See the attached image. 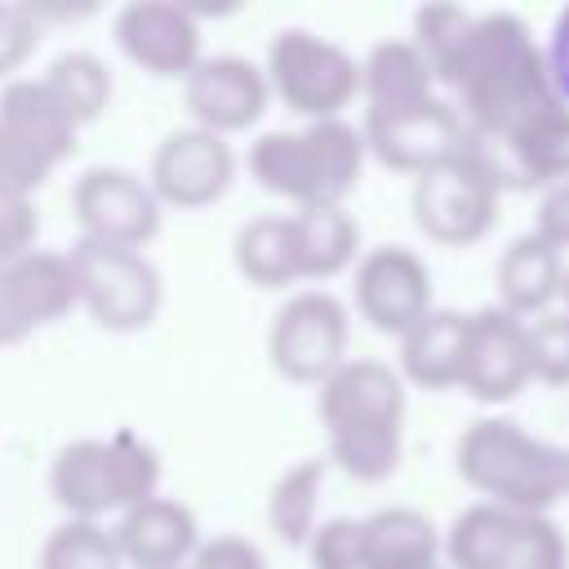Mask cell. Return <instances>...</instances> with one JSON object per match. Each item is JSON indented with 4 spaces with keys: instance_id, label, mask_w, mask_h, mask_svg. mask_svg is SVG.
Returning a JSON list of instances; mask_svg holds the SVG:
<instances>
[{
    "instance_id": "cell-1",
    "label": "cell",
    "mask_w": 569,
    "mask_h": 569,
    "mask_svg": "<svg viewBox=\"0 0 569 569\" xmlns=\"http://www.w3.org/2000/svg\"><path fill=\"white\" fill-rule=\"evenodd\" d=\"M467 124V133H498L529 111L547 107L551 80L542 62V40L516 13H476L453 67L440 80Z\"/></svg>"
},
{
    "instance_id": "cell-2",
    "label": "cell",
    "mask_w": 569,
    "mask_h": 569,
    "mask_svg": "<svg viewBox=\"0 0 569 569\" xmlns=\"http://www.w3.org/2000/svg\"><path fill=\"white\" fill-rule=\"evenodd\" d=\"M405 378L387 360H342L316 396L320 427L329 436V462L360 485H382L405 458Z\"/></svg>"
},
{
    "instance_id": "cell-3",
    "label": "cell",
    "mask_w": 569,
    "mask_h": 569,
    "mask_svg": "<svg viewBox=\"0 0 569 569\" xmlns=\"http://www.w3.org/2000/svg\"><path fill=\"white\" fill-rule=\"evenodd\" d=\"M458 476L467 489L480 493V502L551 516V507L565 498V458L560 445L533 436L516 418H476L458 445H453Z\"/></svg>"
},
{
    "instance_id": "cell-4",
    "label": "cell",
    "mask_w": 569,
    "mask_h": 569,
    "mask_svg": "<svg viewBox=\"0 0 569 569\" xmlns=\"http://www.w3.org/2000/svg\"><path fill=\"white\" fill-rule=\"evenodd\" d=\"M365 138L351 120H311L302 129H267L249 142V178L307 204H347V196L360 187L365 173Z\"/></svg>"
},
{
    "instance_id": "cell-5",
    "label": "cell",
    "mask_w": 569,
    "mask_h": 569,
    "mask_svg": "<svg viewBox=\"0 0 569 569\" xmlns=\"http://www.w3.org/2000/svg\"><path fill=\"white\" fill-rule=\"evenodd\" d=\"M160 489V453L138 431L120 427L111 436H80L53 453L49 493L67 520H98L129 511Z\"/></svg>"
},
{
    "instance_id": "cell-6",
    "label": "cell",
    "mask_w": 569,
    "mask_h": 569,
    "mask_svg": "<svg viewBox=\"0 0 569 569\" xmlns=\"http://www.w3.org/2000/svg\"><path fill=\"white\" fill-rule=\"evenodd\" d=\"M267 84L271 93L311 120H338L342 107L356 102L360 93V62L356 53H347L338 40L316 36L307 27H280L267 44Z\"/></svg>"
},
{
    "instance_id": "cell-7",
    "label": "cell",
    "mask_w": 569,
    "mask_h": 569,
    "mask_svg": "<svg viewBox=\"0 0 569 569\" xmlns=\"http://www.w3.org/2000/svg\"><path fill=\"white\" fill-rule=\"evenodd\" d=\"M449 569H569V542L551 516L471 502L445 533Z\"/></svg>"
},
{
    "instance_id": "cell-8",
    "label": "cell",
    "mask_w": 569,
    "mask_h": 569,
    "mask_svg": "<svg viewBox=\"0 0 569 569\" xmlns=\"http://www.w3.org/2000/svg\"><path fill=\"white\" fill-rule=\"evenodd\" d=\"M67 258L76 276V302L107 333H138L160 316L164 280H160V267L142 249L102 244V240L80 236Z\"/></svg>"
},
{
    "instance_id": "cell-9",
    "label": "cell",
    "mask_w": 569,
    "mask_h": 569,
    "mask_svg": "<svg viewBox=\"0 0 569 569\" xmlns=\"http://www.w3.org/2000/svg\"><path fill=\"white\" fill-rule=\"evenodd\" d=\"M351 338V311L329 289H298L289 293L267 329V356L271 369L289 382H325L347 360Z\"/></svg>"
},
{
    "instance_id": "cell-10",
    "label": "cell",
    "mask_w": 569,
    "mask_h": 569,
    "mask_svg": "<svg viewBox=\"0 0 569 569\" xmlns=\"http://www.w3.org/2000/svg\"><path fill=\"white\" fill-rule=\"evenodd\" d=\"M498 200H502V191L485 178V169L467 156V147H462V156L418 173L413 191H409L418 231L445 249H467V244L485 240L498 222Z\"/></svg>"
},
{
    "instance_id": "cell-11",
    "label": "cell",
    "mask_w": 569,
    "mask_h": 569,
    "mask_svg": "<svg viewBox=\"0 0 569 569\" xmlns=\"http://www.w3.org/2000/svg\"><path fill=\"white\" fill-rule=\"evenodd\" d=\"M360 138L378 164L418 178V173L462 156L467 124H462L458 107L436 93L427 102H409V107H391V111H365Z\"/></svg>"
},
{
    "instance_id": "cell-12",
    "label": "cell",
    "mask_w": 569,
    "mask_h": 569,
    "mask_svg": "<svg viewBox=\"0 0 569 569\" xmlns=\"http://www.w3.org/2000/svg\"><path fill=\"white\" fill-rule=\"evenodd\" d=\"M71 213L84 240L142 249L160 231V200L151 182L124 164H89L71 187Z\"/></svg>"
},
{
    "instance_id": "cell-13",
    "label": "cell",
    "mask_w": 569,
    "mask_h": 569,
    "mask_svg": "<svg viewBox=\"0 0 569 569\" xmlns=\"http://www.w3.org/2000/svg\"><path fill=\"white\" fill-rule=\"evenodd\" d=\"M351 302L369 329L405 338L427 311H436L431 271L409 244H373L356 262Z\"/></svg>"
},
{
    "instance_id": "cell-14",
    "label": "cell",
    "mask_w": 569,
    "mask_h": 569,
    "mask_svg": "<svg viewBox=\"0 0 569 569\" xmlns=\"http://www.w3.org/2000/svg\"><path fill=\"white\" fill-rule=\"evenodd\" d=\"M147 182L156 191L160 204L173 209H204L213 200H222L236 182V151L227 138L187 124L160 138V147L151 151V169Z\"/></svg>"
},
{
    "instance_id": "cell-15",
    "label": "cell",
    "mask_w": 569,
    "mask_h": 569,
    "mask_svg": "<svg viewBox=\"0 0 569 569\" xmlns=\"http://www.w3.org/2000/svg\"><path fill=\"white\" fill-rule=\"evenodd\" d=\"M120 53L156 80H187L200 67V18L178 0H133L116 13Z\"/></svg>"
},
{
    "instance_id": "cell-16",
    "label": "cell",
    "mask_w": 569,
    "mask_h": 569,
    "mask_svg": "<svg viewBox=\"0 0 569 569\" xmlns=\"http://www.w3.org/2000/svg\"><path fill=\"white\" fill-rule=\"evenodd\" d=\"M76 302L71 258L58 249H31L0 267V347L27 342L36 329L62 320Z\"/></svg>"
},
{
    "instance_id": "cell-17",
    "label": "cell",
    "mask_w": 569,
    "mask_h": 569,
    "mask_svg": "<svg viewBox=\"0 0 569 569\" xmlns=\"http://www.w3.org/2000/svg\"><path fill=\"white\" fill-rule=\"evenodd\" d=\"M533 382L529 369V333L525 320L502 307H480L467 320V356H462V391L480 405H507Z\"/></svg>"
},
{
    "instance_id": "cell-18",
    "label": "cell",
    "mask_w": 569,
    "mask_h": 569,
    "mask_svg": "<svg viewBox=\"0 0 569 569\" xmlns=\"http://www.w3.org/2000/svg\"><path fill=\"white\" fill-rule=\"evenodd\" d=\"M182 102L200 129L227 138L262 120L271 102V84L258 62L240 53H213V58H200V67L182 80Z\"/></svg>"
},
{
    "instance_id": "cell-19",
    "label": "cell",
    "mask_w": 569,
    "mask_h": 569,
    "mask_svg": "<svg viewBox=\"0 0 569 569\" xmlns=\"http://www.w3.org/2000/svg\"><path fill=\"white\" fill-rule=\"evenodd\" d=\"M116 547L133 569H187L200 547L196 511L182 498H147L116 520Z\"/></svg>"
},
{
    "instance_id": "cell-20",
    "label": "cell",
    "mask_w": 569,
    "mask_h": 569,
    "mask_svg": "<svg viewBox=\"0 0 569 569\" xmlns=\"http://www.w3.org/2000/svg\"><path fill=\"white\" fill-rule=\"evenodd\" d=\"M0 124L31 142L53 169L67 164L80 147V124L62 107V98L44 84V76H13L0 89Z\"/></svg>"
},
{
    "instance_id": "cell-21",
    "label": "cell",
    "mask_w": 569,
    "mask_h": 569,
    "mask_svg": "<svg viewBox=\"0 0 569 569\" xmlns=\"http://www.w3.org/2000/svg\"><path fill=\"white\" fill-rule=\"evenodd\" d=\"M565 253L542 240L538 231L529 236H516L502 258H498V271H493V284H498V307L520 316V320H533L542 311L556 307L560 289H565Z\"/></svg>"
},
{
    "instance_id": "cell-22",
    "label": "cell",
    "mask_w": 569,
    "mask_h": 569,
    "mask_svg": "<svg viewBox=\"0 0 569 569\" xmlns=\"http://www.w3.org/2000/svg\"><path fill=\"white\" fill-rule=\"evenodd\" d=\"M467 320L471 311L436 307L427 311L405 338L396 373L422 391H449L462 382V356H467Z\"/></svg>"
},
{
    "instance_id": "cell-23",
    "label": "cell",
    "mask_w": 569,
    "mask_h": 569,
    "mask_svg": "<svg viewBox=\"0 0 569 569\" xmlns=\"http://www.w3.org/2000/svg\"><path fill=\"white\" fill-rule=\"evenodd\" d=\"M445 538L418 507H378L360 516V569H440Z\"/></svg>"
},
{
    "instance_id": "cell-24",
    "label": "cell",
    "mask_w": 569,
    "mask_h": 569,
    "mask_svg": "<svg viewBox=\"0 0 569 569\" xmlns=\"http://www.w3.org/2000/svg\"><path fill=\"white\" fill-rule=\"evenodd\" d=\"M298 280H333L360 262V222L347 204H307L289 213Z\"/></svg>"
},
{
    "instance_id": "cell-25",
    "label": "cell",
    "mask_w": 569,
    "mask_h": 569,
    "mask_svg": "<svg viewBox=\"0 0 569 569\" xmlns=\"http://www.w3.org/2000/svg\"><path fill=\"white\" fill-rule=\"evenodd\" d=\"M360 93L369 102L365 111H391L436 98V76L413 40H378L360 62Z\"/></svg>"
},
{
    "instance_id": "cell-26",
    "label": "cell",
    "mask_w": 569,
    "mask_h": 569,
    "mask_svg": "<svg viewBox=\"0 0 569 569\" xmlns=\"http://www.w3.org/2000/svg\"><path fill=\"white\" fill-rule=\"evenodd\" d=\"M231 258H236V271L253 289H289V284H298V253H293L289 213L249 218L231 240Z\"/></svg>"
},
{
    "instance_id": "cell-27",
    "label": "cell",
    "mask_w": 569,
    "mask_h": 569,
    "mask_svg": "<svg viewBox=\"0 0 569 569\" xmlns=\"http://www.w3.org/2000/svg\"><path fill=\"white\" fill-rule=\"evenodd\" d=\"M325 458H302L284 476H276L267 498V525L280 542L307 547V538L320 525V489H325Z\"/></svg>"
},
{
    "instance_id": "cell-28",
    "label": "cell",
    "mask_w": 569,
    "mask_h": 569,
    "mask_svg": "<svg viewBox=\"0 0 569 569\" xmlns=\"http://www.w3.org/2000/svg\"><path fill=\"white\" fill-rule=\"evenodd\" d=\"M44 84L62 98V107L76 116V124H93L102 120V111L111 107V93H116V80H111V67L93 53V49H67L49 62L44 71Z\"/></svg>"
},
{
    "instance_id": "cell-29",
    "label": "cell",
    "mask_w": 569,
    "mask_h": 569,
    "mask_svg": "<svg viewBox=\"0 0 569 569\" xmlns=\"http://www.w3.org/2000/svg\"><path fill=\"white\" fill-rule=\"evenodd\" d=\"M36 569H124V556L98 520H62L40 542Z\"/></svg>"
},
{
    "instance_id": "cell-30",
    "label": "cell",
    "mask_w": 569,
    "mask_h": 569,
    "mask_svg": "<svg viewBox=\"0 0 569 569\" xmlns=\"http://www.w3.org/2000/svg\"><path fill=\"white\" fill-rule=\"evenodd\" d=\"M471 9H462V4H422L418 13H413V49L427 58V67H431V76H436V84L445 80V71L453 67V58H458V49H462V40H467V27H471Z\"/></svg>"
},
{
    "instance_id": "cell-31",
    "label": "cell",
    "mask_w": 569,
    "mask_h": 569,
    "mask_svg": "<svg viewBox=\"0 0 569 569\" xmlns=\"http://www.w3.org/2000/svg\"><path fill=\"white\" fill-rule=\"evenodd\" d=\"M529 333V369L542 387H569V311L551 307L533 320H525Z\"/></svg>"
},
{
    "instance_id": "cell-32",
    "label": "cell",
    "mask_w": 569,
    "mask_h": 569,
    "mask_svg": "<svg viewBox=\"0 0 569 569\" xmlns=\"http://www.w3.org/2000/svg\"><path fill=\"white\" fill-rule=\"evenodd\" d=\"M49 173H53V164L31 142H22L13 129L0 124V191L36 196L49 182Z\"/></svg>"
},
{
    "instance_id": "cell-33",
    "label": "cell",
    "mask_w": 569,
    "mask_h": 569,
    "mask_svg": "<svg viewBox=\"0 0 569 569\" xmlns=\"http://www.w3.org/2000/svg\"><path fill=\"white\" fill-rule=\"evenodd\" d=\"M311 569H360V520L356 516H333L320 520L316 533L307 538Z\"/></svg>"
},
{
    "instance_id": "cell-34",
    "label": "cell",
    "mask_w": 569,
    "mask_h": 569,
    "mask_svg": "<svg viewBox=\"0 0 569 569\" xmlns=\"http://www.w3.org/2000/svg\"><path fill=\"white\" fill-rule=\"evenodd\" d=\"M36 44H40V18H36V9L31 4L0 0V80L4 84L36 53Z\"/></svg>"
},
{
    "instance_id": "cell-35",
    "label": "cell",
    "mask_w": 569,
    "mask_h": 569,
    "mask_svg": "<svg viewBox=\"0 0 569 569\" xmlns=\"http://www.w3.org/2000/svg\"><path fill=\"white\" fill-rule=\"evenodd\" d=\"M36 231H40V218H36V200L31 196H13V191H0V267L31 253L36 249Z\"/></svg>"
},
{
    "instance_id": "cell-36",
    "label": "cell",
    "mask_w": 569,
    "mask_h": 569,
    "mask_svg": "<svg viewBox=\"0 0 569 569\" xmlns=\"http://www.w3.org/2000/svg\"><path fill=\"white\" fill-rule=\"evenodd\" d=\"M187 569H267V556L258 542H249L240 533H213L196 547Z\"/></svg>"
},
{
    "instance_id": "cell-37",
    "label": "cell",
    "mask_w": 569,
    "mask_h": 569,
    "mask_svg": "<svg viewBox=\"0 0 569 569\" xmlns=\"http://www.w3.org/2000/svg\"><path fill=\"white\" fill-rule=\"evenodd\" d=\"M542 62H547V80H551V93L569 107V4L556 13L547 40H542Z\"/></svg>"
},
{
    "instance_id": "cell-38",
    "label": "cell",
    "mask_w": 569,
    "mask_h": 569,
    "mask_svg": "<svg viewBox=\"0 0 569 569\" xmlns=\"http://www.w3.org/2000/svg\"><path fill=\"white\" fill-rule=\"evenodd\" d=\"M533 231H538L542 240H551L560 253L569 249V178L556 182L551 191H542L538 213H533Z\"/></svg>"
},
{
    "instance_id": "cell-39",
    "label": "cell",
    "mask_w": 569,
    "mask_h": 569,
    "mask_svg": "<svg viewBox=\"0 0 569 569\" xmlns=\"http://www.w3.org/2000/svg\"><path fill=\"white\" fill-rule=\"evenodd\" d=\"M560 458H565V498H569V440L560 445Z\"/></svg>"
},
{
    "instance_id": "cell-40",
    "label": "cell",
    "mask_w": 569,
    "mask_h": 569,
    "mask_svg": "<svg viewBox=\"0 0 569 569\" xmlns=\"http://www.w3.org/2000/svg\"><path fill=\"white\" fill-rule=\"evenodd\" d=\"M560 302H565V311H569V271H565V289H560Z\"/></svg>"
}]
</instances>
